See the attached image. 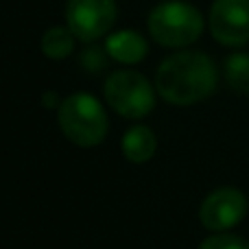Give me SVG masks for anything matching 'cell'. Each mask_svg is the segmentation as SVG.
I'll return each mask as SVG.
<instances>
[{
	"mask_svg": "<svg viewBox=\"0 0 249 249\" xmlns=\"http://www.w3.org/2000/svg\"><path fill=\"white\" fill-rule=\"evenodd\" d=\"M199 249H247V243L236 234H214L208 236Z\"/></svg>",
	"mask_w": 249,
	"mask_h": 249,
	"instance_id": "13",
	"label": "cell"
},
{
	"mask_svg": "<svg viewBox=\"0 0 249 249\" xmlns=\"http://www.w3.org/2000/svg\"><path fill=\"white\" fill-rule=\"evenodd\" d=\"M219 70L201 51H179L166 57L155 72V90L171 105H193L216 90Z\"/></svg>",
	"mask_w": 249,
	"mask_h": 249,
	"instance_id": "1",
	"label": "cell"
},
{
	"mask_svg": "<svg viewBox=\"0 0 249 249\" xmlns=\"http://www.w3.org/2000/svg\"><path fill=\"white\" fill-rule=\"evenodd\" d=\"M74 33L68 26H51L46 33L42 35V53L48 59H66L72 55L74 51Z\"/></svg>",
	"mask_w": 249,
	"mask_h": 249,
	"instance_id": "10",
	"label": "cell"
},
{
	"mask_svg": "<svg viewBox=\"0 0 249 249\" xmlns=\"http://www.w3.org/2000/svg\"><path fill=\"white\" fill-rule=\"evenodd\" d=\"M146 26H149L151 37L160 46L184 48L201 37L206 24L197 7L181 0H168L151 9Z\"/></svg>",
	"mask_w": 249,
	"mask_h": 249,
	"instance_id": "3",
	"label": "cell"
},
{
	"mask_svg": "<svg viewBox=\"0 0 249 249\" xmlns=\"http://www.w3.org/2000/svg\"><path fill=\"white\" fill-rule=\"evenodd\" d=\"M247 249H249V241H247Z\"/></svg>",
	"mask_w": 249,
	"mask_h": 249,
	"instance_id": "15",
	"label": "cell"
},
{
	"mask_svg": "<svg viewBox=\"0 0 249 249\" xmlns=\"http://www.w3.org/2000/svg\"><path fill=\"white\" fill-rule=\"evenodd\" d=\"M123 155L133 164H144L155 155L158 149V138L146 124H133L124 131L121 140Z\"/></svg>",
	"mask_w": 249,
	"mask_h": 249,
	"instance_id": "9",
	"label": "cell"
},
{
	"mask_svg": "<svg viewBox=\"0 0 249 249\" xmlns=\"http://www.w3.org/2000/svg\"><path fill=\"white\" fill-rule=\"evenodd\" d=\"M107 51H105V46H96V44H90V46L83 48L81 57H79V61H81L83 70H88V72L96 74L101 72V70L107 66Z\"/></svg>",
	"mask_w": 249,
	"mask_h": 249,
	"instance_id": "12",
	"label": "cell"
},
{
	"mask_svg": "<svg viewBox=\"0 0 249 249\" xmlns=\"http://www.w3.org/2000/svg\"><path fill=\"white\" fill-rule=\"evenodd\" d=\"M105 51L118 64H140L149 53V44L138 31L133 29H121L116 33H109L105 37Z\"/></svg>",
	"mask_w": 249,
	"mask_h": 249,
	"instance_id": "8",
	"label": "cell"
},
{
	"mask_svg": "<svg viewBox=\"0 0 249 249\" xmlns=\"http://www.w3.org/2000/svg\"><path fill=\"white\" fill-rule=\"evenodd\" d=\"M118 16L116 0H68L66 26L83 44H94L112 31Z\"/></svg>",
	"mask_w": 249,
	"mask_h": 249,
	"instance_id": "5",
	"label": "cell"
},
{
	"mask_svg": "<svg viewBox=\"0 0 249 249\" xmlns=\"http://www.w3.org/2000/svg\"><path fill=\"white\" fill-rule=\"evenodd\" d=\"M155 86L136 70H116L107 77L103 94L107 105L123 118L138 121L151 114L155 105Z\"/></svg>",
	"mask_w": 249,
	"mask_h": 249,
	"instance_id": "4",
	"label": "cell"
},
{
	"mask_svg": "<svg viewBox=\"0 0 249 249\" xmlns=\"http://www.w3.org/2000/svg\"><path fill=\"white\" fill-rule=\"evenodd\" d=\"M247 214V197L238 188H216L203 199L199 219L212 232H228Z\"/></svg>",
	"mask_w": 249,
	"mask_h": 249,
	"instance_id": "7",
	"label": "cell"
},
{
	"mask_svg": "<svg viewBox=\"0 0 249 249\" xmlns=\"http://www.w3.org/2000/svg\"><path fill=\"white\" fill-rule=\"evenodd\" d=\"M210 33L223 46L241 48L249 42V0H214Z\"/></svg>",
	"mask_w": 249,
	"mask_h": 249,
	"instance_id": "6",
	"label": "cell"
},
{
	"mask_svg": "<svg viewBox=\"0 0 249 249\" xmlns=\"http://www.w3.org/2000/svg\"><path fill=\"white\" fill-rule=\"evenodd\" d=\"M223 74L230 90L236 94H249V53H232L223 64Z\"/></svg>",
	"mask_w": 249,
	"mask_h": 249,
	"instance_id": "11",
	"label": "cell"
},
{
	"mask_svg": "<svg viewBox=\"0 0 249 249\" xmlns=\"http://www.w3.org/2000/svg\"><path fill=\"white\" fill-rule=\"evenodd\" d=\"M42 103H44V107H48V109H53V107L59 109L61 101L57 99V92H46V94H44V99H42Z\"/></svg>",
	"mask_w": 249,
	"mask_h": 249,
	"instance_id": "14",
	"label": "cell"
},
{
	"mask_svg": "<svg viewBox=\"0 0 249 249\" xmlns=\"http://www.w3.org/2000/svg\"><path fill=\"white\" fill-rule=\"evenodd\" d=\"M57 118L64 136L81 149L101 144L107 136V114L101 101L88 92H74L61 101Z\"/></svg>",
	"mask_w": 249,
	"mask_h": 249,
	"instance_id": "2",
	"label": "cell"
}]
</instances>
